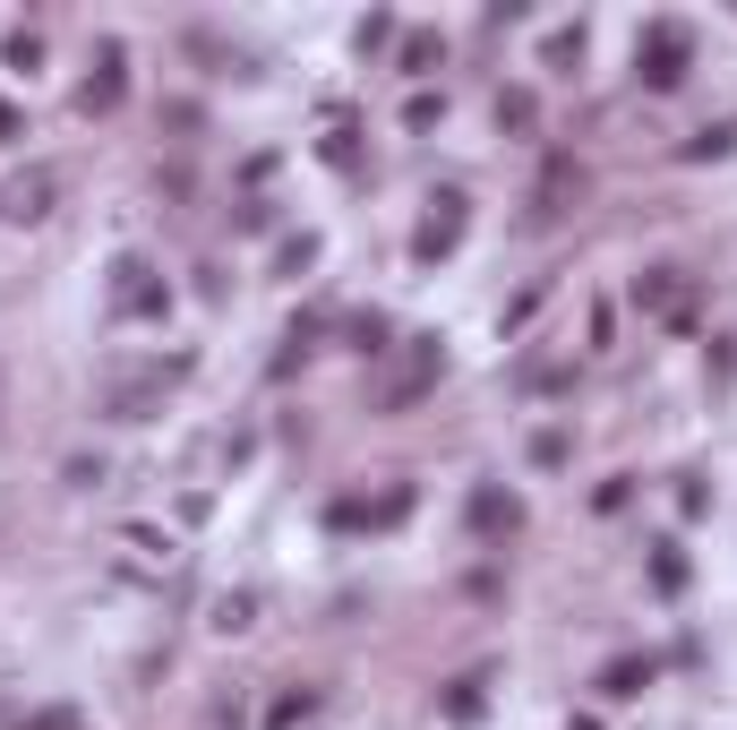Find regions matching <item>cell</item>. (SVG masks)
<instances>
[{"label": "cell", "instance_id": "obj_1", "mask_svg": "<svg viewBox=\"0 0 737 730\" xmlns=\"http://www.w3.org/2000/svg\"><path fill=\"white\" fill-rule=\"evenodd\" d=\"M643 87H677V78H686V27H669V18H661V27L643 34Z\"/></svg>", "mask_w": 737, "mask_h": 730}, {"label": "cell", "instance_id": "obj_2", "mask_svg": "<svg viewBox=\"0 0 737 730\" xmlns=\"http://www.w3.org/2000/svg\"><path fill=\"white\" fill-rule=\"evenodd\" d=\"M635 301H643V310H661V318H686V293H677V266H652V275L635 284Z\"/></svg>", "mask_w": 737, "mask_h": 730}, {"label": "cell", "instance_id": "obj_3", "mask_svg": "<svg viewBox=\"0 0 737 730\" xmlns=\"http://www.w3.org/2000/svg\"><path fill=\"white\" fill-rule=\"evenodd\" d=\"M447 215H429L420 224V258H438V250H454V233H463V199H438Z\"/></svg>", "mask_w": 737, "mask_h": 730}, {"label": "cell", "instance_id": "obj_4", "mask_svg": "<svg viewBox=\"0 0 737 730\" xmlns=\"http://www.w3.org/2000/svg\"><path fill=\"white\" fill-rule=\"evenodd\" d=\"M121 310H129V318H146V310H163V293L146 284V266H137V258H121Z\"/></svg>", "mask_w": 737, "mask_h": 730}, {"label": "cell", "instance_id": "obj_5", "mask_svg": "<svg viewBox=\"0 0 737 730\" xmlns=\"http://www.w3.org/2000/svg\"><path fill=\"white\" fill-rule=\"evenodd\" d=\"M643 688H652V662H635V653L601 670V697H643Z\"/></svg>", "mask_w": 737, "mask_h": 730}, {"label": "cell", "instance_id": "obj_6", "mask_svg": "<svg viewBox=\"0 0 737 730\" xmlns=\"http://www.w3.org/2000/svg\"><path fill=\"white\" fill-rule=\"evenodd\" d=\"M566 190H583V172L566 164V155H557V164L541 172V199H532V206H541V215H557V206H566Z\"/></svg>", "mask_w": 737, "mask_h": 730}, {"label": "cell", "instance_id": "obj_7", "mask_svg": "<svg viewBox=\"0 0 737 730\" xmlns=\"http://www.w3.org/2000/svg\"><path fill=\"white\" fill-rule=\"evenodd\" d=\"M121 103V52H103V78L86 87V112H112Z\"/></svg>", "mask_w": 737, "mask_h": 730}, {"label": "cell", "instance_id": "obj_8", "mask_svg": "<svg viewBox=\"0 0 737 730\" xmlns=\"http://www.w3.org/2000/svg\"><path fill=\"white\" fill-rule=\"evenodd\" d=\"M481 688H489V679H463V688L447 697V722H472V713H481Z\"/></svg>", "mask_w": 737, "mask_h": 730}, {"label": "cell", "instance_id": "obj_9", "mask_svg": "<svg viewBox=\"0 0 737 730\" xmlns=\"http://www.w3.org/2000/svg\"><path fill=\"white\" fill-rule=\"evenodd\" d=\"M729 146H737L729 121H720V130H704V138H686V155H695V164H704V155H729Z\"/></svg>", "mask_w": 737, "mask_h": 730}, {"label": "cell", "instance_id": "obj_10", "mask_svg": "<svg viewBox=\"0 0 737 730\" xmlns=\"http://www.w3.org/2000/svg\"><path fill=\"white\" fill-rule=\"evenodd\" d=\"M498 121L506 130H532V95H498Z\"/></svg>", "mask_w": 737, "mask_h": 730}]
</instances>
